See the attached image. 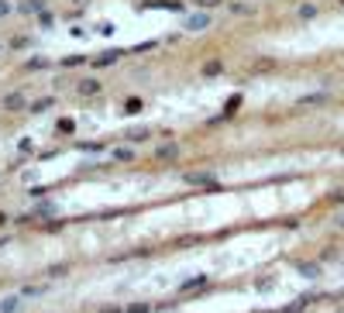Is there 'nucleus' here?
<instances>
[{
    "label": "nucleus",
    "mask_w": 344,
    "mask_h": 313,
    "mask_svg": "<svg viewBox=\"0 0 344 313\" xmlns=\"http://www.w3.org/2000/svg\"><path fill=\"white\" fill-rule=\"evenodd\" d=\"M114 159L117 162H131V148H114Z\"/></svg>",
    "instance_id": "4468645a"
},
{
    "label": "nucleus",
    "mask_w": 344,
    "mask_h": 313,
    "mask_svg": "<svg viewBox=\"0 0 344 313\" xmlns=\"http://www.w3.org/2000/svg\"><path fill=\"white\" fill-rule=\"evenodd\" d=\"M341 4H344V0H341Z\"/></svg>",
    "instance_id": "bb28decb"
},
{
    "label": "nucleus",
    "mask_w": 344,
    "mask_h": 313,
    "mask_svg": "<svg viewBox=\"0 0 344 313\" xmlns=\"http://www.w3.org/2000/svg\"><path fill=\"white\" fill-rule=\"evenodd\" d=\"M17 11L21 14H45V0H24Z\"/></svg>",
    "instance_id": "39448f33"
},
{
    "label": "nucleus",
    "mask_w": 344,
    "mask_h": 313,
    "mask_svg": "<svg viewBox=\"0 0 344 313\" xmlns=\"http://www.w3.org/2000/svg\"><path fill=\"white\" fill-rule=\"evenodd\" d=\"M183 179L189 186H210V189H217V175L214 172H186Z\"/></svg>",
    "instance_id": "f257e3e1"
},
{
    "label": "nucleus",
    "mask_w": 344,
    "mask_h": 313,
    "mask_svg": "<svg viewBox=\"0 0 344 313\" xmlns=\"http://www.w3.org/2000/svg\"><path fill=\"white\" fill-rule=\"evenodd\" d=\"M179 155V145H159L155 148V159H176Z\"/></svg>",
    "instance_id": "6e6552de"
},
{
    "label": "nucleus",
    "mask_w": 344,
    "mask_h": 313,
    "mask_svg": "<svg viewBox=\"0 0 344 313\" xmlns=\"http://www.w3.org/2000/svg\"><path fill=\"white\" fill-rule=\"evenodd\" d=\"M7 11H11V7H7V4H0V17H4V14H7Z\"/></svg>",
    "instance_id": "412c9836"
},
{
    "label": "nucleus",
    "mask_w": 344,
    "mask_h": 313,
    "mask_svg": "<svg viewBox=\"0 0 344 313\" xmlns=\"http://www.w3.org/2000/svg\"><path fill=\"white\" fill-rule=\"evenodd\" d=\"M203 72H206V76H217V72H220V62H210V66H203Z\"/></svg>",
    "instance_id": "f3484780"
},
{
    "label": "nucleus",
    "mask_w": 344,
    "mask_h": 313,
    "mask_svg": "<svg viewBox=\"0 0 344 313\" xmlns=\"http://www.w3.org/2000/svg\"><path fill=\"white\" fill-rule=\"evenodd\" d=\"M252 4H231V14H252Z\"/></svg>",
    "instance_id": "ddd939ff"
},
{
    "label": "nucleus",
    "mask_w": 344,
    "mask_h": 313,
    "mask_svg": "<svg viewBox=\"0 0 344 313\" xmlns=\"http://www.w3.org/2000/svg\"><path fill=\"white\" fill-rule=\"evenodd\" d=\"M138 110H141V100H138V96H131V100L124 104V114H138Z\"/></svg>",
    "instance_id": "f8f14e48"
},
{
    "label": "nucleus",
    "mask_w": 344,
    "mask_h": 313,
    "mask_svg": "<svg viewBox=\"0 0 344 313\" xmlns=\"http://www.w3.org/2000/svg\"><path fill=\"white\" fill-rule=\"evenodd\" d=\"M17 310H21V296H7L0 303V313H17Z\"/></svg>",
    "instance_id": "1a4fd4ad"
},
{
    "label": "nucleus",
    "mask_w": 344,
    "mask_h": 313,
    "mask_svg": "<svg viewBox=\"0 0 344 313\" xmlns=\"http://www.w3.org/2000/svg\"><path fill=\"white\" fill-rule=\"evenodd\" d=\"M210 14H193V17H186V31H206L210 28Z\"/></svg>",
    "instance_id": "f03ea898"
},
{
    "label": "nucleus",
    "mask_w": 344,
    "mask_h": 313,
    "mask_svg": "<svg viewBox=\"0 0 344 313\" xmlns=\"http://www.w3.org/2000/svg\"><path fill=\"white\" fill-rule=\"evenodd\" d=\"M0 4H7V0H0Z\"/></svg>",
    "instance_id": "393cba45"
},
{
    "label": "nucleus",
    "mask_w": 344,
    "mask_h": 313,
    "mask_svg": "<svg viewBox=\"0 0 344 313\" xmlns=\"http://www.w3.org/2000/svg\"><path fill=\"white\" fill-rule=\"evenodd\" d=\"M296 17H299V21H310V17H317V4H299V7H296Z\"/></svg>",
    "instance_id": "0eeeda50"
},
{
    "label": "nucleus",
    "mask_w": 344,
    "mask_h": 313,
    "mask_svg": "<svg viewBox=\"0 0 344 313\" xmlns=\"http://www.w3.org/2000/svg\"><path fill=\"white\" fill-rule=\"evenodd\" d=\"M48 107H52V96H42V100H34L28 110H31V114H42V110H48Z\"/></svg>",
    "instance_id": "9d476101"
},
{
    "label": "nucleus",
    "mask_w": 344,
    "mask_h": 313,
    "mask_svg": "<svg viewBox=\"0 0 344 313\" xmlns=\"http://www.w3.org/2000/svg\"><path fill=\"white\" fill-rule=\"evenodd\" d=\"M148 134H151V131H145V128H131V131H127V141H145Z\"/></svg>",
    "instance_id": "9b49d317"
},
{
    "label": "nucleus",
    "mask_w": 344,
    "mask_h": 313,
    "mask_svg": "<svg viewBox=\"0 0 344 313\" xmlns=\"http://www.w3.org/2000/svg\"><path fill=\"white\" fill-rule=\"evenodd\" d=\"M124 55V48H107V52H103L100 58H97V66H114L117 58Z\"/></svg>",
    "instance_id": "7ed1b4c3"
},
{
    "label": "nucleus",
    "mask_w": 344,
    "mask_h": 313,
    "mask_svg": "<svg viewBox=\"0 0 344 313\" xmlns=\"http://www.w3.org/2000/svg\"><path fill=\"white\" fill-rule=\"evenodd\" d=\"M4 107H7V110H24V96L21 93H7V96H4Z\"/></svg>",
    "instance_id": "423d86ee"
},
{
    "label": "nucleus",
    "mask_w": 344,
    "mask_h": 313,
    "mask_svg": "<svg viewBox=\"0 0 344 313\" xmlns=\"http://www.w3.org/2000/svg\"><path fill=\"white\" fill-rule=\"evenodd\" d=\"M196 7H217V4H224V0H193Z\"/></svg>",
    "instance_id": "a211bd4d"
},
{
    "label": "nucleus",
    "mask_w": 344,
    "mask_h": 313,
    "mask_svg": "<svg viewBox=\"0 0 344 313\" xmlns=\"http://www.w3.org/2000/svg\"><path fill=\"white\" fill-rule=\"evenodd\" d=\"M114 31H117V28H114L110 21H103V24H100V35H114Z\"/></svg>",
    "instance_id": "6ab92c4d"
},
{
    "label": "nucleus",
    "mask_w": 344,
    "mask_h": 313,
    "mask_svg": "<svg viewBox=\"0 0 344 313\" xmlns=\"http://www.w3.org/2000/svg\"><path fill=\"white\" fill-rule=\"evenodd\" d=\"M323 100H327V96H323V93H313V96H303V100H299V104H323Z\"/></svg>",
    "instance_id": "2eb2a0df"
},
{
    "label": "nucleus",
    "mask_w": 344,
    "mask_h": 313,
    "mask_svg": "<svg viewBox=\"0 0 344 313\" xmlns=\"http://www.w3.org/2000/svg\"><path fill=\"white\" fill-rule=\"evenodd\" d=\"M0 52H4V45H0Z\"/></svg>",
    "instance_id": "a878e982"
},
{
    "label": "nucleus",
    "mask_w": 344,
    "mask_h": 313,
    "mask_svg": "<svg viewBox=\"0 0 344 313\" xmlns=\"http://www.w3.org/2000/svg\"><path fill=\"white\" fill-rule=\"evenodd\" d=\"M334 200H344V193H334Z\"/></svg>",
    "instance_id": "4be33fe9"
},
{
    "label": "nucleus",
    "mask_w": 344,
    "mask_h": 313,
    "mask_svg": "<svg viewBox=\"0 0 344 313\" xmlns=\"http://www.w3.org/2000/svg\"><path fill=\"white\" fill-rule=\"evenodd\" d=\"M337 227H344V217H337Z\"/></svg>",
    "instance_id": "5701e85b"
},
{
    "label": "nucleus",
    "mask_w": 344,
    "mask_h": 313,
    "mask_svg": "<svg viewBox=\"0 0 344 313\" xmlns=\"http://www.w3.org/2000/svg\"><path fill=\"white\" fill-rule=\"evenodd\" d=\"M238 107H241V96H231V100H227V114H231V110H238Z\"/></svg>",
    "instance_id": "aec40b11"
},
{
    "label": "nucleus",
    "mask_w": 344,
    "mask_h": 313,
    "mask_svg": "<svg viewBox=\"0 0 344 313\" xmlns=\"http://www.w3.org/2000/svg\"><path fill=\"white\" fill-rule=\"evenodd\" d=\"M4 221H7V213H0V224H4Z\"/></svg>",
    "instance_id": "b1692460"
},
{
    "label": "nucleus",
    "mask_w": 344,
    "mask_h": 313,
    "mask_svg": "<svg viewBox=\"0 0 344 313\" xmlns=\"http://www.w3.org/2000/svg\"><path fill=\"white\" fill-rule=\"evenodd\" d=\"M76 93H80V96H93V93H100V80H83L80 86H76Z\"/></svg>",
    "instance_id": "20e7f679"
},
{
    "label": "nucleus",
    "mask_w": 344,
    "mask_h": 313,
    "mask_svg": "<svg viewBox=\"0 0 344 313\" xmlns=\"http://www.w3.org/2000/svg\"><path fill=\"white\" fill-rule=\"evenodd\" d=\"M38 24H42V28H52V14H48V11L38 14Z\"/></svg>",
    "instance_id": "dca6fc26"
}]
</instances>
